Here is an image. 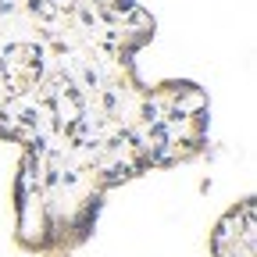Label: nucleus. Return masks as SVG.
<instances>
[{
	"label": "nucleus",
	"mask_w": 257,
	"mask_h": 257,
	"mask_svg": "<svg viewBox=\"0 0 257 257\" xmlns=\"http://www.w3.org/2000/svg\"><path fill=\"white\" fill-rule=\"evenodd\" d=\"M211 257H257V200L243 197L211 229Z\"/></svg>",
	"instance_id": "2"
},
{
	"label": "nucleus",
	"mask_w": 257,
	"mask_h": 257,
	"mask_svg": "<svg viewBox=\"0 0 257 257\" xmlns=\"http://www.w3.org/2000/svg\"><path fill=\"white\" fill-rule=\"evenodd\" d=\"M211 96L189 79H165L147 86V104L136 128V147L147 168H175L207 150Z\"/></svg>",
	"instance_id": "1"
}]
</instances>
